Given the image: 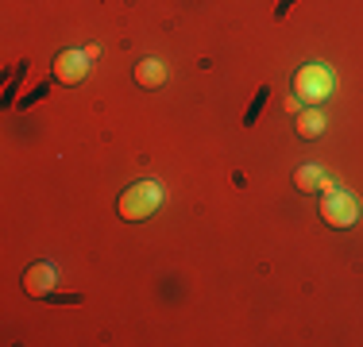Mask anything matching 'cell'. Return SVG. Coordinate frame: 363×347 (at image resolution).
Masks as SVG:
<instances>
[{
    "label": "cell",
    "instance_id": "obj_5",
    "mask_svg": "<svg viewBox=\"0 0 363 347\" xmlns=\"http://www.w3.org/2000/svg\"><path fill=\"white\" fill-rule=\"evenodd\" d=\"M58 285V266L55 263H35L23 271V293L28 297H55Z\"/></svg>",
    "mask_w": 363,
    "mask_h": 347
},
{
    "label": "cell",
    "instance_id": "obj_6",
    "mask_svg": "<svg viewBox=\"0 0 363 347\" xmlns=\"http://www.w3.org/2000/svg\"><path fill=\"white\" fill-rule=\"evenodd\" d=\"M294 186H298L301 193H321V189H333V181L325 178L321 166H298L294 170Z\"/></svg>",
    "mask_w": 363,
    "mask_h": 347
},
{
    "label": "cell",
    "instance_id": "obj_7",
    "mask_svg": "<svg viewBox=\"0 0 363 347\" xmlns=\"http://www.w3.org/2000/svg\"><path fill=\"white\" fill-rule=\"evenodd\" d=\"M162 81H167V66H162L159 58H143V62H135V85H143V89H159Z\"/></svg>",
    "mask_w": 363,
    "mask_h": 347
},
{
    "label": "cell",
    "instance_id": "obj_8",
    "mask_svg": "<svg viewBox=\"0 0 363 347\" xmlns=\"http://www.w3.org/2000/svg\"><path fill=\"white\" fill-rule=\"evenodd\" d=\"M325 124H328V120L321 116V112L309 108V112H301V116H298V124H294V127H298L301 139H317V135H325Z\"/></svg>",
    "mask_w": 363,
    "mask_h": 347
},
{
    "label": "cell",
    "instance_id": "obj_9",
    "mask_svg": "<svg viewBox=\"0 0 363 347\" xmlns=\"http://www.w3.org/2000/svg\"><path fill=\"white\" fill-rule=\"evenodd\" d=\"M267 97H271V89H259V93H255V101H252V108H247V112H244V124H247V127H252V124H255V120H259V112H263V104H267Z\"/></svg>",
    "mask_w": 363,
    "mask_h": 347
},
{
    "label": "cell",
    "instance_id": "obj_3",
    "mask_svg": "<svg viewBox=\"0 0 363 347\" xmlns=\"http://www.w3.org/2000/svg\"><path fill=\"white\" fill-rule=\"evenodd\" d=\"M321 220L328 228H352L359 220V201L344 189H325V201H321Z\"/></svg>",
    "mask_w": 363,
    "mask_h": 347
},
{
    "label": "cell",
    "instance_id": "obj_1",
    "mask_svg": "<svg viewBox=\"0 0 363 347\" xmlns=\"http://www.w3.org/2000/svg\"><path fill=\"white\" fill-rule=\"evenodd\" d=\"M159 205H162V189H159V181L143 178V181H132V186H128L124 193H120L116 212H120V220L140 224V220H147V216L159 212Z\"/></svg>",
    "mask_w": 363,
    "mask_h": 347
},
{
    "label": "cell",
    "instance_id": "obj_4",
    "mask_svg": "<svg viewBox=\"0 0 363 347\" xmlns=\"http://www.w3.org/2000/svg\"><path fill=\"white\" fill-rule=\"evenodd\" d=\"M50 69H55L58 85H82L85 77H89V69H93L89 50H62V55H55Z\"/></svg>",
    "mask_w": 363,
    "mask_h": 347
},
{
    "label": "cell",
    "instance_id": "obj_10",
    "mask_svg": "<svg viewBox=\"0 0 363 347\" xmlns=\"http://www.w3.org/2000/svg\"><path fill=\"white\" fill-rule=\"evenodd\" d=\"M294 4V0H282V4H279V12H274V16H286V8Z\"/></svg>",
    "mask_w": 363,
    "mask_h": 347
},
{
    "label": "cell",
    "instance_id": "obj_2",
    "mask_svg": "<svg viewBox=\"0 0 363 347\" xmlns=\"http://www.w3.org/2000/svg\"><path fill=\"white\" fill-rule=\"evenodd\" d=\"M336 81L333 74H328L325 66H301L298 74H294V97H298L301 104H309V108H317V104H325L328 97H333Z\"/></svg>",
    "mask_w": 363,
    "mask_h": 347
}]
</instances>
